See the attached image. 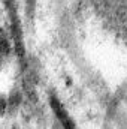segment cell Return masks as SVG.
Listing matches in <instances>:
<instances>
[{
  "label": "cell",
  "mask_w": 127,
  "mask_h": 129,
  "mask_svg": "<svg viewBox=\"0 0 127 129\" xmlns=\"http://www.w3.org/2000/svg\"><path fill=\"white\" fill-rule=\"evenodd\" d=\"M49 102H51V107H52V110H54V113L57 114V117L60 119V122H61V125H63L64 129H75V125H73V122L70 120V117L67 116V113L64 111V108L61 107V104L58 102V99L55 96H51L49 98Z\"/></svg>",
  "instance_id": "1"
},
{
  "label": "cell",
  "mask_w": 127,
  "mask_h": 129,
  "mask_svg": "<svg viewBox=\"0 0 127 129\" xmlns=\"http://www.w3.org/2000/svg\"><path fill=\"white\" fill-rule=\"evenodd\" d=\"M12 35H14V39H15V50L18 53L20 57L24 56V45H23V36H21V30H20V24H18V20L17 17L12 14Z\"/></svg>",
  "instance_id": "2"
},
{
  "label": "cell",
  "mask_w": 127,
  "mask_h": 129,
  "mask_svg": "<svg viewBox=\"0 0 127 129\" xmlns=\"http://www.w3.org/2000/svg\"><path fill=\"white\" fill-rule=\"evenodd\" d=\"M8 53H9V42H8L3 30H0V62L8 56Z\"/></svg>",
  "instance_id": "3"
},
{
  "label": "cell",
  "mask_w": 127,
  "mask_h": 129,
  "mask_svg": "<svg viewBox=\"0 0 127 129\" xmlns=\"http://www.w3.org/2000/svg\"><path fill=\"white\" fill-rule=\"evenodd\" d=\"M6 105H8V101L5 99V96H0V113L6 110Z\"/></svg>",
  "instance_id": "4"
}]
</instances>
